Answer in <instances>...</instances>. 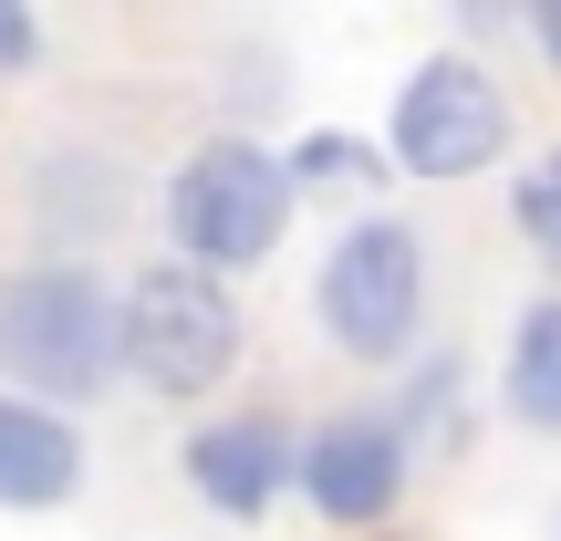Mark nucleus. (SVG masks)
<instances>
[{
  "mask_svg": "<svg viewBox=\"0 0 561 541\" xmlns=\"http://www.w3.org/2000/svg\"><path fill=\"white\" fill-rule=\"evenodd\" d=\"M167 219H178L187 271H261L280 250V229H291V157H271L250 136H208L178 167Z\"/></svg>",
  "mask_w": 561,
  "mask_h": 541,
  "instance_id": "f257e3e1",
  "label": "nucleus"
},
{
  "mask_svg": "<svg viewBox=\"0 0 561 541\" xmlns=\"http://www.w3.org/2000/svg\"><path fill=\"white\" fill-rule=\"evenodd\" d=\"M0 364L73 406L125 364V313L104 302L94 271H21L0 292Z\"/></svg>",
  "mask_w": 561,
  "mask_h": 541,
  "instance_id": "f03ea898",
  "label": "nucleus"
},
{
  "mask_svg": "<svg viewBox=\"0 0 561 541\" xmlns=\"http://www.w3.org/2000/svg\"><path fill=\"white\" fill-rule=\"evenodd\" d=\"M322 334L354 364H396L426 323V240L405 219H354L322 261Z\"/></svg>",
  "mask_w": 561,
  "mask_h": 541,
  "instance_id": "7ed1b4c3",
  "label": "nucleus"
},
{
  "mask_svg": "<svg viewBox=\"0 0 561 541\" xmlns=\"http://www.w3.org/2000/svg\"><path fill=\"white\" fill-rule=\"evenodd\" d=\"M510 146V94L489 83V63L468 53H426L416 74H405L396 94V125H385V157L405 167V178H479V167H500Z\"/></svg>",
  "mask_w": 561,
  "mask_h": 541,
  "instance_id": "20e7f679",
  "label": "nucleus"
},
{
  "mask_svg": "<svg viewBox=\"0 0 561 541\" xmlns=\"http://www.w3.org/2000/svg\"><path fill=\"white\" fill-rule=\"evenodd\" d=\"M125 364H136L157 396H208V385L240 364V313L208 271L167 261L125 292Z\"/></svg>",
  "mask_w": 561,
  "mask_h": 541,
  "instance_id": "39448f33",
  "label": "nucleus"
},
{
  "mask_svg": "<svg viewBox=\"0 0 561 541\" xmlns=\"http://www.w3.org/2000/svg\"><path fill=\"white\" fill-rule=\"evenodd\" d=\"M405 427L396 417H333L312 448H301V489H312V510L322 521H343V531H364V521H385L396 510V489H405Z\"/></svg>",
  "mask_w": 561,
  "mask_h": 541,
  "instance_id": "423d86ee",
  "label": "nucleus"
},
{
  "mask_svg": "<svg viewBox=\"0 0 561 541\" xmlns=\"http://www.w3.org/2000/svg\"><path fill=\"white\" fill-rule=\"evenodd\" d=\"M187 480H198L208 510L261 521V510L280 500V480H301V448L280 438L271 417H229V427H198V438H187Z\"/></svg>",
  "mask_w": 561,
  "mask_h": 541,
  "instance_id": "0eeeda50",
  "label": "nucleus"
},
{
  "mask_svg": "<svg viewBox=\"0 0 561 541\" xmlns=\"http://www.w3.org/2000/svg\"><path fill=\"white\" fill-rule=\"evenodd\" d=\"M83 489V427L32 396H0V510H62Z\"/></svg>",
  "mask_w": 561,
  "mask_h": 541,
  "instance_id": "6e6552de",
  "label": "nucleus"
},
{
  "mask_svg": "<svg viewBox=\"0 0 561 541\" xmlns=\"http://www.w3.org/2000/svg\"><path fill=\"white\" fill-rule=\"evenodd\" d=\"M500 396H510V417H520L530 438H561V292L520 302V323H510V364H500Z\"/></svg>",
  "mask_w": 561,
  "mask_h": 541,
  "instance_id": "1a4fd4ad",
  "label": "nucleus"
},
{
  "mask_svg": "<svg viewBox=\"0 0 561 541\" xmlns=\"http://www.w3.org/2000/svg\"><path fill=\"white\" fill-rule=\"evenodd\" d=\"M510 229H520V240L561 271V146H541V157L510 178Z\"/></svg>",
  "mask_w": 561,
  "mask_h": 541,
  "instance_id": "9d476101",
  "label": "nucleus"
},
{
  "mask_svg": "<svg viewBox=\"0 0 561 541\" xmlns=\"http://www.w3.org/2000/svg\"><path fill=\"white\" fill-rule=\"evenodd\" d=\"M364 178H385L364 136H301L291 146V188H364Z\"/></svg>",
  "mask_w": 561,
  "mask_h": 541,
  "instance_id": "9b49d317",
  "label": "nucleus"
},
{
  "mask_svg": "<svg viewBox=\"0 0 561 541\" xmlns=\"http://www.w3.org/2000/svg\"><path fill=\"white\" fill-rule=\"evenodd\" d=\"M42 53V32H32V11H11V0H0V74H21V63Z\"/></svg>",
  "mask_w": 561,
  "mask_h": 541,
  "instance_id": "f8f14e48",
  "label": "nucleus"
},
{
  "mask_svg": "<svg viewBox=\"0 0 561 541\" xmlns=\"http://www.w3.org/2000/svg\"><path fill=\"white\" fill-rule=\"evenodd\" d=\"M530 42H541V53H551V74H561V0H541V11H530Z\"/></svg>",
  "mask_w": 561,
  "mask_h": 541,
  "instance_id": "ddd939ff",
  "label": "nucleus"
}]
</instances>
